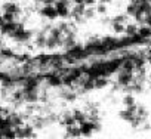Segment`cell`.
Here are the masks:
<instances>
[{
	"label": "cell",
	"mask_w": 151,
	"mask_h": 139,
	"mask_svg": "<svg viewBox=\"0 0 151 139\" xmlns=\"http://www.w3.org/2000/svg\"><path fill=\"white\" fill-rule=\"evenodd\" d=\"M0 15H2V14H0Z\"/></svg>",
	"instance_id": "26"
},
{
	"label": "cell",
	"mask_w": 151,
	"mask_h": 139,
	"mask_svg": "<svg viewBox=\"0 0 151 139\" xmlns=\"http://www.w3.org/2000/svg\"><path fill=\"white\" fill-rule=\"evenodd\" d=\"M79 126H80V132H82V136L83 138H92V135L95 133V130H93V121L89 120V118H86L85 121L79 123Z\"/></svg>",
	"instance_id": "6"
},
{
	"label": "cell",
	"mask_w": 151,
	"mask_h": 139,
	"mask_svg": "<svg viewBox=\"0 0 151 139\" xmlns=\"http://www.w3.org/2000/svg\"><path fill=\"white\" fill-rule=\"evenodd\" d=\"M0 46H2V39H0Z\"/></svg>",
	"instance_id": "23"
},
{
	"label": "cell",
	"mask_w": 151,
	"mask_h": 139,
	"mask_svg": "<svg viewBox=\"0 0 151 139\" xmlns=\"http://www.w3.org/2000/svg\"><path fill=\"white\" fill-rule=\"evenodd\" d=\"M3 138L5 139H17V130L15 127H6L5 130H2Z\"/></svg>",
	"instance_id": "16"
},
{
	"label": "cell",
	"mask_w": 151,
	"mask_h": 139,
	"mask_svg": "<svg viewBox=\"0 0 151 139\" xmlns=\"http://www.w3.org/2000/svg\"><path fill=\"white\" fill-rule=\"evenodd\" d=\"M148 2H150V3H151V0H148Z\"/></svg>",
	"instance_id": "25"
},
{
	"label": "cell",
	"mask_w": 151,
	"mask_h": 139,
	"mask_svg": "<svg viewBox=\"0 0 151 139\" xmlns=\"http://www.w3.org/2000/svg\"><path fill=\"white\" fill-rule=\"evenodd\" d=\"M53 6L56 8L58 18H62V19L70 18V12H71V0H55Z\"/></svg>",
	"instance_id": "1"
},
{
	"label": "cell",
	"mask_w": 151,
	"mask_h": 139,
	"mask_svg": "<svg viewBox=\"0 0 151 139\" xmlns=\"http://www.w3.org/2000/svg\"><path fill=\"white\" fill-rule=\"evenodd\" d=\"M2 9H3V12H11V14H15V15H21V8L15 2H6L2 6Z\"/></svg>",
	"instance_id": "9"
},
{
	"label": "cell",
	"mask_w": 151,
	"mask_h": 139,
	"mask_svg": "<svg viewBox=\"0 0 151 139\" xmlns=\"http://www.w3.org/2000/svg\"><path fill=\"white\" fill-rule=\"evenodd\" d=\"M33 40H34V44H36V47H37V49H46L47 34H45L43 31H39V33L33 37Z\"/></svg>",
	"instance_id": "8"
},
{
	"label": "cell",
	"mask_w": 151,
	"mask_h": 139,
	"mask_svg": "<svg viewBox=\"0 0 151 139\" xmlns=\"http://www.w3.org/2000/svg\"><path fill=\"white\" fill-rule=\"evenodd\" d=\"M95 14H96L95 6H86V9H85V18L86 19H92L95 16Z\"/></svg>",
	"instance_id": "18"
},
{
	"label": "cell",
	"mask_w": 151,
	"mask_h": 139,
	"mask_svg": "<svg viewBox=\"0 0 151 139\" xmlns=\"http://www.w3.org/2000/svg\"><path fill=\"white\" fill-rule=\"evenodd\" d=\"M85 0H71V3H74V5H77V3H83Z\"/></svg>",
	"instance_id": "20"
},
{
	"label": "cell",
	"mask_w": 151,
	"mask_h": 139,
	"mask_svg": "<svg viewBox=\"0 0 151 139\" xmlns=\"http://www.w3.org/2000/svg\"><path fill=\"white\" fill-rule=\"evenodd\" d=\"M71 139H80V138H71Z\"/></svg>",
	"instance_id": "22"
},
{
	"label": "cell",
	"mask_w": 151,
	"mask_h": 139,
	"mask_svg": "<svg viewBox=\"0 0 151 139\" xmlns=\"http://www.w3.org/2000/svg\"><path fill=\"white\" fill-rule=\"evenodd\" d=\"M0 139H3V133H2V130H0Z\"/></svg>",
	"instance_id": "21"
},
{
	"label": "cell",
	"mask_w": 151,
	"mask_h": 139,
	"mask_svg": "<svg viewBox=\"0 0 151 139\" xmlns=\"http://www.w3.org/2000/svg\"><path fill=\"white\" fill-rule=\"evenodd\" d=\"M111 30L116 33V34H124V28H126V24H122V22H111Z\"/></svg>",
	"instance_id": "15"
},
{
	"label": "cell",
	"mask_w": 151,
	"mask_h": 139,
	"mask_svg": "<svg viewBox=\"0 0 151 139\" xmlns=\"http://www.w3.org/2000/svg\"><path fill=\"white\" fill-rule=\"evenodd\" d=\"M61 123L64 126H71V124H76V120L73 117V112L71 111H64L62 115H61Z\"/></svg>",
	"instance_id": "13"
},
{
	"label": "cell",
	"mask_w": 151,
	"mask_h": 139,
	"mask_svg": "<svg viewBox=\"0 0 151 139\" xmlns=\"http://www.w3.org/2000/svg\"><path fill=\"white\" fill-rule=\"evenodd\" d=\"M122 104H123V107H132V105H135V104H136L135 93L126 92V93L123 95V98H122Z\"/></svg>",
	"instance_id": "11"
},
{
	"label": "cell",
	"mask_w": 151,
	"mask_h": 139,
	"mask_svg": "<svg viewBox=\"0 0 151 139\" xmlns=\"http://www.w3.org/2000/svg\"><path fill=\"white\" fill-rule=\"evenodd\" d=\"M108 85H110V77L101 76V77L95 79V89H105Z\"/></svg>",
	"instance_id": "14"
},
{
	"label": "cell",
	"mask_w": 151,
	"mask_h": 139,
	"mask_svg": "<svg viewBox=\"0 0 151 139\" xmlns=\"http://www.w3.org/2000/svg\"><path fill=\"white\" fill-rule=\"evenodd\" d=\"M39 14H40V16H43L49 21H55L58 18V12L53 5H43V8L39 11Z\"/></svg>",
	"instance_id": "4"
},
{
	"label": "cell",
	"mask_w": 151,
	"mask_h": 139,
	"mask_svg": "<svg viewBox=\"0 0 151 139\" xmlns=\"http://www.w3.org/2000/svg\"><path fill=\"white\" fill-rule=\"evenodd\" d=\"M108 5H104V3H96V6H95V9H96V14H99L101 16H105L107 15V11H108V8H107Z\"/></svg>",
	"instance_id": "17"
},
{
	"label": "cell",
	"mask_w": 151,
	"mask_h": 139,
	"mask_svg": "<svg viewBox=\"0 0 151 139\" xmlns=\"http://www.w3.org/2000/svg\"><path fill=\"white\" fill-rule=\"evenodd\" d=\"M65 133H67V138L68 139H71V138H82L80 126L77 123L71 124V126H65Z\"/></svg>",
	"instance_id": "7"
},
{
	"label": "cell",
	"mask_w": 151,
	"mask_h": 139,
	"mask_svg": "<svg viewBox=\"0 0 151 139\" xmlns=\"http://www.w3.org/2000/svg\"><path fill=\"white\" fill-rule=\"evenodd\" d=\"M136 105H132V107H124V110H120L119 111V117L126 121V123H132L135 120V115H136Z\"/></svg>",
	"instance_id": "3"
},
{
	"label": "cell",
	"mask_w": 151,
	"mask_h": 139,
	"mask_svg": "<svg viewBox=\"0 0 151 139\" xmlns=\"http://www.w3.org/2000/svg\"><path fill=\"white\" fill-rule=\"evenodd\" d=\"M46 83H47V86H50V87H62V86H64V80H62L61 73L56 71V73L47 74Z\"/></svg>",
	"instance_id": "5"
},
{
	"label": "cell",
	"mask_w": 151,
	"mask_h": 139,
	"mask_svg": "<svg viewBox=\"0 0 151 139\" xmlns=\"http://www.w3.org/2000/svg\"><path fill=\"white\" fill-rule=\"evenodd\" d=\"M71 112H73V117H74V120H76V123H77V124L82 123V121H85L88 118V112L85 110L74 108V110H71Z\"/></svg>",
	"instance_id": "10"
},
{
	"label": "cell",
	"mask_w": 151,
	"mask_h": 139,
	"mask_svg": "<svg viewBox=\"0 0 151 139\" xmlns=\"http://www.w3.org/2000/svg\"><path fill=\"white\" fill-rule=\"evenodd\" d=\"M141 2H145V0H141Z\"/></svg>",
	"instance_id": "24"
},
{
	"label": "cell",
	"mask_w": 151,
	"mask_h": 139,
	"mask_svg": "<svg viewBox=\"0 0 151 139\" xmlns=\"http://www.w3.org/2000/svg\"><path fill=\"white\" fill-rule=\"evenodd\" d=\"M133 82V71H126V70H119L117 71V83L122 86V90L129 87Z\"/></svg>",
	"instance_id": "2"
},
{
	"label": "cell",
	"mask_w": 151,
	"mask_h": 139,
	"mask_svg": "<svg viewBox=\"0 0 151 139\" xmlns=\"http://www.w3.org/2000/svg\"><path fill=\"white\" fill-rule=\"evenodd\" d=\"M138 28H139V25L136 22H127L126 28H124V36H129V37L136 36L138 34Z\"/></svg>",
	"instance_id": "12"
},
{
	"label": "cell",
	"mask_w": 151,
	"mask_h": 139,
	"mask_svg": "<svg viewBox=\"0 0 151 139\" xmlns=\"http://www.w3.org/2000/svg\"><path fill=\"white\" fill-rule=\"evenodd\" d=\"M98 2H99V3H104V5H110L113 0H98Z\"/></svg>",
	"instance_id": "19"
}]
</instances>
